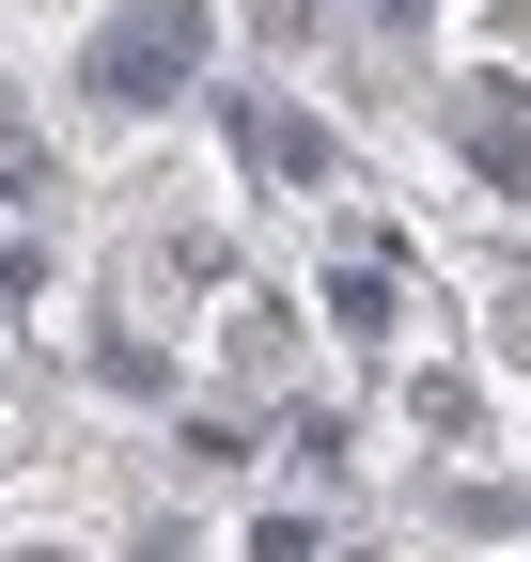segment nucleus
I'll return each mask as SVG.
<instances>
[{
	"label": "nucleus",
	"instance_id": "nucleus-1",
	"mask_svg": "<svg viewBox=\"0 0 531 562\" xmlns=\"http://www.w3.org/2000/svg\"><path fill=\"white\" fill-rule=\"evenodd\" d=\"M172 63H204V16L188 0H142V16H110V47H94V94H172Z\"/></svg>",
	"mask_w": 531,
	"mask_h": 562
}]
</instances>
